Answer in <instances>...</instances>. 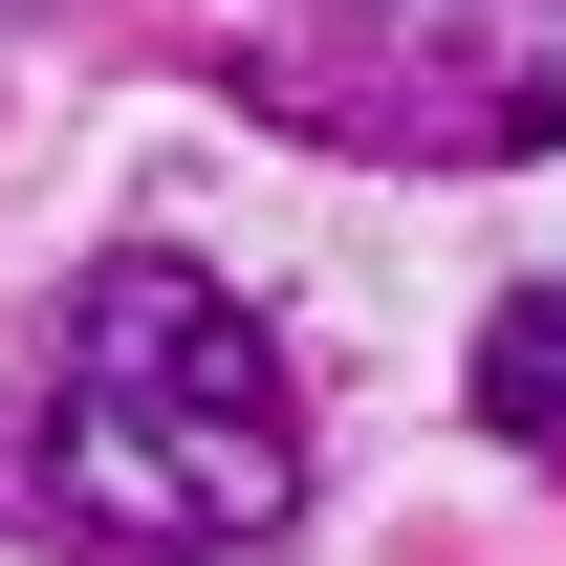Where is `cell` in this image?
<instances>
[{"mask_svg": "<svg viewBox=\"0 0 566 566\" xmlns=\"http://www.w3.org/2000/svg\"><path fill=\"white\" fill-rule=\"evenodd\" d=\"M22 480L109 566H240L305 523V370H283V327L240 283H197L175 240H109L66 283V327H44Z\"/></svg>", "mask_w": 566, "mask_h": 566, "instance_id": "1", "label": "cell"}, {"mask_svg": "<svg viewBox=\"0 0 566 566\" xmlns=\"http://www.w3.org/2000/svg\"><path fill=\"white\" fill-rule=\"evenodd\" d=\"M240 109L392 175H501L566 153V0H305L240 44Z\"/></svg>", "mask_w": 566, "mask_h": 566, "instance_id": "2", "label": "cell"}, {"mask_svg": "<svg viewBox=\"0 0 566 566\" xmlns=\"http://www.w3.org/2000/svg\"><path fill=\"white\" fill-rule=\"evenodd\" d=\"M480 436L523 458V480H566V283H501V327H480Z\"/></svg>", "mask_w": 566, "mask_h": 566, "instance_id": "3", "label": "cell"}]
</instances>
